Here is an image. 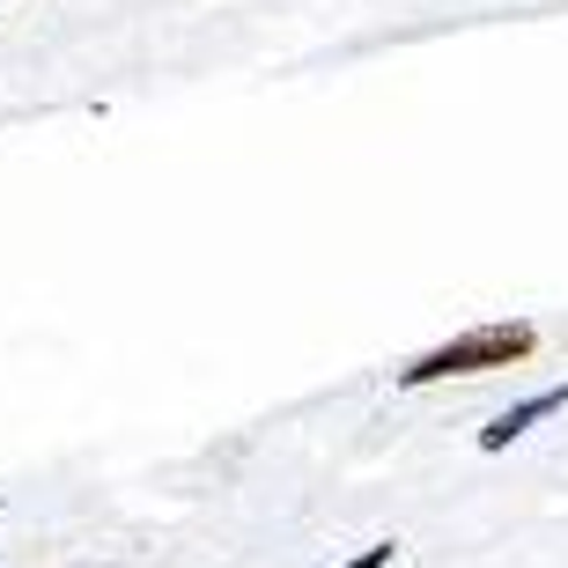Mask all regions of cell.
Returning a JSON list of instances; mask_svg holds the SVG:
<instances>
[{
  "mask_svg": "<svg viewBox=\"0 0 568 568\" xmlns=\"http://www.w3.org/2000/svg\"><path fill=\"white\" fill-rule=\"evenodd\" d=\"M539 355V325L531 317H487V325H465L450 333L443 347L414 355L406 369H392L399 392H422V384H443V377H487V369H525Z\"/></svg>",
  "mask_w": 568,
  "mask_h": 568,
  "instance_id": "obj_1",
  "label": "cell"
},
{
  "mask_svg": "<svg viewBox=\"0 0 568 568\" xmlns=\"http://www.w3.org/2000/svg\"><path fill=\"white\" fill-rule=\"evenodd\" d=\"M561 406H568V377H561V384H547V392H531V399H517V406H503V414L480 428V450H487V458H495V450H509L517 436H531L539 422H554Z\"/></svg>",
  "mask_w": 568,
  "mask_h": 568,
  "instance_id": "obj_2",
  "label": "cell"
},
{
  "mask_svg": "<svg viewBox=\"0 0 568 568\" xmlns=\"http://www.w3.org/2000/svg\"><path fill=\"white\" fill-rule=\"evenodd\" d=\"M399 561V539H377V547H362L355 561H339V568H392Z\"/></svg>",
  "mask_w": 568,
  "mask_h": 568,
  "instance_id": "obj_3",
  "label": "cell"
}]
</instances>
